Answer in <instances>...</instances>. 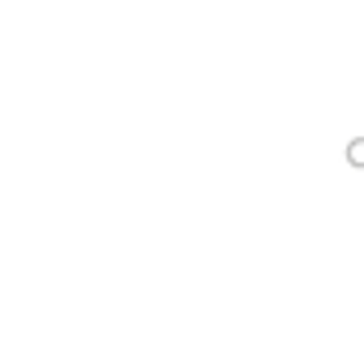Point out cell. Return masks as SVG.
I'll list each match as a JSON object with an SVG mask.
<instances>
[{
    "label": "cell",
    "mask_w": 364,
    "mask_h": 351,
    "mask_svg": "<svg viewBox=\"0 0 364 351\" xmlns=\"http://www.w3.org/2000/svg\"><path fill=\"white\" fill-rule=\"evenodd\" d=\"M347 158H351V163H364V137H355V141H351V150H347Z\"/></svg>",
    "instance_id": "1"
}]
</instances>
